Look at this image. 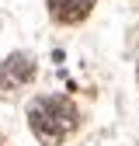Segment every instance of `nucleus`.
<instances>
[{
    "mask_svg": "<svg viewBox=\"0 0 139 146\" xmlns=\"http://www.w3.org/2000/svg\"><path fill=\"white\" fill-rule=\"evenodd\" d=\"M31 77H35V59L28 52H14V56H7L0 63V87L4 90L24 87V84H31Z\"/></svg>",
    "mask_w": 139,
    "mask_h": 146,
    "instance_id": "nucleus-2",
    "label": "nucleus"
},
{
    "mask_svg": "<svg viewBox=\"0 0 139 146\" xmlns=\"http://www.w3.org/2000/svg\"><path fill=\"white\" fill-rule=\"evenodd\" d=\"M94 4L97 0H49V14L59 25H80L94 11Z\"/></svg>",
    "mask_w": 139,
    "mask_h": 146,
    "instance_id": "nucleus-3",
    "label": "nucleus"
},
{
    "mask_svg": "<svg viewBox=\"0 0 139 146\" xmlns=\"http://www.w3.org/2000/svg\"><path fill=\"white\" fill-rule=\"evenodd\" d=\"M77 104L63 98V94H42V98H35L28 104V125H31V132L38 136L42 143H63L66 136H73L77 129Z\"/></svg>",
    "mask_w": 139,
    "mask_h": 146,
    "instance_id": "nucleus-1",
    "label": "nucleus"
}]
</instances>
